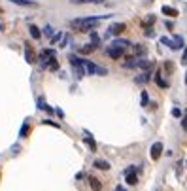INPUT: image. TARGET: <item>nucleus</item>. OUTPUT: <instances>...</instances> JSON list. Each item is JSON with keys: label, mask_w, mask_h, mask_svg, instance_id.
<instances>
[{"label": "nucleus", "mask_w": 187, "mask_h": 191, "mask_svg": "<svg viewBox=\"0 0 187 191\" xmlns=\"http://www.w3.org/2000/svg\"><path fill=\"white\" fill-rule=\"evenodd\" d=\"M110 15H98V17H83V19H74L72 21V29H76V30H80V32H91L95 27H98L100 21H104L108 19Z\"/></svg>", "instance_id": "1"}, {"label": "nucleus", "mask_w": 187, "mask_h": 191, "mask_svg": "<svg viewBox=\"0 0 187 191\" xmlns=\"http://www.w3.org/2000/svg\"><path fill=\"white\" fill-rule=\"evenodd\" d=\"M138 172H140V167H136V165L128 167L125 170V180H127L128 186H136V183H138Z\"/></svg>", "instance_id": "2"}, {"label": "nucleus", "mask_w": 187, "mask_h": 191, "mask_svg": "<svg viewBox=\"0 0 187 191\" xmlns=\"http://www.w3.org/2000/svg\"><path fill=\"white\" fill-rule=\"evenodd\" d=\"M53 57H55V51H53V49H44V51L40 53V57H38L40 66H42V68H47V62L51 61Z\"/></svg>", "instance_id": "3"}, {"label": "nucleus", "mask_w": 187, "mask_h": 191, "mask_svg": "<svg viewBox=\"0 0 187 191\" xmlns=\"http://www.w3.org/2000/svg\"><path fill=\"white\" fill-rule=\"evenodd\" d=\"M127 30V25L125 23H112L108 27V36H119Z\"/></svg>", "instance_id": "4"}, {"label": "nucleus", "mask_w": 187, "mask_h": 191, "mask_svg": "<svg viewBox=\"0 0 187 191\" xmlns=\"http://www.w3.org/2000/svg\"><path fill=\"white\" fill-rule=\"evenodd\" d=\"M108 55H110L112 59H121L125 55V47H119V46H112L108 47Z\"/></svg>", "instance_id": "5"}, {"label": "nucleus", "mask_w": 187, "mask_h": 191, "mask_svg": "<svg viewBox=\"0 0 187 191\" xmlns=\"http://www.w3.org/2000/svg\"><path fill=\"white\" fill-rule=\"evenodd\" d=\"M185 44H183V38L179 36V34H174L172 36V40H170V46L168 47H172V49H182Z\"/></svg>", "instance_id": "6"}, {"label": "nucleus", "mask_w": 187, "mask_h": 191, "mask_svg": "<svg viewBox=\"0 0 187 191\" xmlns=\"http://www.w3.org/2000/svg\"><path fill=\"white\" fill-rule=\"evenodd\" d=\"M25 59H27V62H36V55H34V49H32V46L30 44H25Z\"/></svg>", "instance_id": "7"}, {"label": "nucleus", "mask_w": 187, "mask_h": 191, "mask_svg": "<svg viewBox=\"0 0 187 191\" xmlns=\"http://www.w3.org/2000/svg\"><path fill=\"white\" fill-rule=\"evenodd\" d=\"M161 155H163V144H161V142H155V144L151 146V159L157 161Z\"/></svg>", "instance_id": "8"}, {"label": "nucleus", "mask_w": 187, "mask_h": 191, "mask_svg": "<svg viewBox=\"0 0 187 191\" xmlns=\"http://www.w3.org/2000/svg\"><path fill=\"white\" fill-rule=\"evenodd\" d=\"M155 21H157V15L149 13L147 17H144V19H142V29H151V27L155 25Z\"/></svg>", "instance_id": "9"}, {"label": "nucleus", "mask_w": 187, "mask_h": 191, "mask_svg": "<svg viewBox=\"0 0 187 191\" xmlns=\"http://www.w3.org/2000/svg\"><path fill=\"white\" fill-rule=\"evenodd\" d=\"M97 47H98V46H95L93 42H91V44H85V46H81V47H80V55H91Z\"/></svg>", "instance_id": "10"}, {"label": "nucleus", "mask_w": 187, "mask_h": 191, "mask_svg": "<svg viewBox=\"0 0 187 191\" xmlns=\"http://www.w3.org/2000/svg\"><path fill=\"white\" fill-rule=\"evenodd\" d=\"M153 72V70H144V72L138 76V78H136V81H138V83H146V81H149V80H151V74Z\"/></svg>", "instance_id": "11"}, {"label": "nucleus", "mask_w": 187, "mask_h": 191, "mask_svg": "<svg viewBox=\"0 0 187 191\" xmlns=\"http://www.w3.org/2000/svg\"><path fill=\"white\" fill-rule=\"evenodd\" d=\"M93 167L98 168V170H108V168H110V163L104 161V159H97L95 163H93Z\"/></svg>", "instance_id": "12"}, {"label": "nucleus", "mask_w": 187, "mask_h": 191, "mask_svg": "<svg viewBox=\"0 0 187 191\" xmlns=\"http://www.w3.org/2000/svg\"><path fill=\"white\" fill-rule=\"evenodd\" d=\"M85 68H87V74H98V70H100V66H97L91 61H85Z\"/></svg>", "instance_id": "13"}, {"label": "nucleus", "mask_w": 187, "mask_h": 191, "mask_svg": "<svg viewBox=\"0 0 187 191\" xmlns=\"http://www.w3.org/2000/svg\"><path fill=\"white\" fill-rule=\"evenodd\" d=\"M85 134H87V136L83 138V142H85V144H87V146L91 148V151H97V142H95V140H93V136H91L89 132H85Z\"/></svg>", "instance_id": "14"}, {"label": "nucleus", "mask_w": 187, "mask_h": 191, "mask_svg": "<svg viewBox=\"0 0 187 191\" xmlns=\"http://www.w3.org/2000/svg\"><path fill=\"white\" fill-rule=\"evenodd\" d=\"M161 11L164 13V15H168V17H176L178 15V10L176 8H170V6H163Z\"/></svg>", "instance_id": "15"}, {"label": "nucleus", "mask_w": 187, "mask_h": 191, "mask_svg": "<svg viewBox=\"0 0 187 191\" xmlns=\"http://www.w3.org/2000/svg\"><path fill=\"white\" fill-rule=\"evenodd\" d=\"M153 80H155V83H157V85H159V87H163V89H166V87H168V81H166V80H163L159 72L155 74V78H153Z\"/></svg>", "instance_id": "16"}, {"label": "nucleus", "mask_w": 187, "mask_h": 191, "mask_svg": "<svg viewBox=\"0 0 187 191\" xmlns=\"http://www.w3.org/2000/svg\"><path fill=\"white\" fill-rule=\"evenodd\" d=\"M89 182H91V187L95 189V191H100V189H102V183H100V180H97L95 176H91Z\"/></svg>", "instance_id": "17"}, {"label": "nucleus", "mask_w": 187, "mask_h": 191, "mask_svg": "<svg viewBox=\"0 0 187 191\" xmlns=\"http://www.w3.org/2000/svg\"><path fill=\"white\" fill-rule=\"evenodd\" d=\"M28 30H30V36H32V38H36V40H38V38L42 36L40 29H38V27H36V25H30V27H28Z\"/></svg>", "instance_id": "18"}, {"label": "nucleus", "mask_w": 187, "mask_h": 191, "mask_svg": "<svg viewBox=\"0 0 187 191\" xmlns=\"http://www.w3.org/2000/svg\"><path fill=\"white\" fill-rule=\"evenodd\" d=\"M112 46H119V47H128V46H132L128 40H121V38H117V40H113L112 42Z\"/></svg>", "instance_id": "19"}, {"label": "nucleus", "mask_w": 187, "mask_h": 191, "mask_svg": "<svg viewBox=\"0 0 187 191\" xmlns=\"http://www.w3.org/2000/svg\"><path fill=\"white\" fill-rule=\"evenodd\" d=\"M70 62H72V66H81V65H85V61L80 59V57H76V55H70Z\"/></svg>", "instance_id": "20"}, {"label": "nucleus", "mask_w": 187, "mask_h": 191, "mask_svg": "<svg viewBox=\"0 0 187 191\" xmlns=\"http://www.w3.org/2000/svg\"><path fill=\"white\" fill-rule=\"evenodd\" d=\"M134 55H136V57H142V55H146V47L140 46V44H136V46H134Z\"/></svg>", "instance_id": "21"}, {"label": "nucleus", "mask_w": 187, "mask_h": 191, "mask_svg": "<svg viewBox=\"0 0 187 191\" xmlns=\"http://www.w3.org/2000/svg\"><path fill=\"white\" fill-rule=\"evenodd\" d=\"M140 104H142V106H149V97H147V91H142V95H140Z\"/></svg>", "instance_id": "22"}, {"label": "nucleus", "mask_w": 187, "mask_h": 191, "mask_svg": "<svg viewBox=\"0 0 187 191\" xmlns=\"http://www.w3.org/2000/svg\"><path fill=\"white\" fill-rule=\"evenodd\" d=\"M10 2L17 4V6H36V2H30V0H10Z\"/></svg>", "instance_id": "23"}, {"label": "nucleus", "mask_w": 187, "mask_h": 191, "mask_svg": "<svg viewBox=\"0 0 187 191\" xmlns=\"http://www.w3.org/2000/svg\"><path fill=\"white\" fill-rule=\"evenodd\" d=\"M28 131H30V127H28V123L25 121V123H23V127H21V131H19V136H21V138H25L27 134H28Z\"/></svg>", "instance_id": "24"}, {"label": "nucleus", "mask_w": 187, "mask_h": 191, "mask_svg": "<svg viewBox=\"0 0 187 191\" xmlns=\"http://www.w3.org/2000/svg\"><path fill=\"white\" fill-rule=\"evenodd\" d=\"M47 68H49V70H53V72H55V70H59V61H57V59L53 57L51 61L47 62Z\"/></svg>", "instance_id": "25"}, {"label": "nucleus", "mask_w": 187, "mask_h": 191, "mask_svg": "<svg viewBox=\"0 0 187 191\" xmlns=\"http://www.w3.org/2000/svg\"><path fill=\"white\" fill-rule=\"evenodd\" d=\"M74 4H87V2H93V4H102L106 0H72Z\"/></svg>", "instance_id": "26"}, {"label": "nucleus", "mask_w": 187, "mask_h": 191, "mask_svg": "<svg viewBox=\"0 0 187 191\" xmlns=\"http://www.w3.org/2000/svg\"><path fill=\"white\" fill-rule=\"evenodd\" d=\"M89 34H91V42H93L95 46H98V44H100V36L97 34V30H91Z\"/></svg>", "instance_id": "27"}, {"label": "nucleus", "mask_w": 187, "mask_h": 191, "mask_svg": "<svg viewBox=\"0 0 187 191\" xmlns=\"http://www.w3.org/2000/svg\"><path fill=\"white\" fill-rule=\"evenodd\" d=\"M38 108H40V110H46V112H53V110L49 108V106H47L44 100H42V98H38Z\"/></svg>", "instance_id": "28"}, {"label": "nucleus", "mask_w": 187, "mask_h": 191, "mask_svg": "<svg viewBox=\"0 0 187 191\" xmlns=\"http://www.w3.org/2000/svg\"><path fill=\"white\" fill-rule=\"evenodd\" d=\"M164 70H166V74H172V72H174V65H172L170 61H166V62H164Z\"/></svg>", "instance_id": "29"}, {"label": "nucleus", "mask_w": 187, "mask_h": 191, "mask_svg": "<svg viewBox=\"0 0 187 191\" xmlns=\"http://www.w3.org/2000/svg\"><path fill=\"white\" fill-rule=\"evenodd\" d=\"M44 34H46V36H49V38H51V36H53V27H51V25H47L46 29H44Z\"/></svg>", "instance_id": "30"}, {"label": "nucleus", "mask_w": 187, "mask_h": 191, "mask_svg": "<svg viewBox=\"0 0 187 191\" xmlns=\"http://www.w3.org/2000/svg\"><path fill=\"white\" fill-rule=\"evenodd\" d=\"M144 30H146L144 34H146L147 38H153V36H155V32H153V27H151V29H144Z\"/></svg>", "instance_id": "31"}, {"label": "nucleus", "mask_w": 187, "mask_h": 191, "mask_svg": "<svg viewBox=\"0 0 187 191\" xmlns=\"http://www.w3.org/2000/svg\"><path fill=\"white\" fill-rule=\"evenodd\" d=\"M44 125H51V127H57V129H59V123H55V121H51V119H44V121H42Z\"/></svg>", "instance_id": "32"}, {"label": "nucleus", "mask_w": 187, "mask_h": 191, "mask_svg": "<svg viewBox=\"0 0 187 191\" xmlns=\"http://www.w3.org/2000/svg\"><path fill=\"white\" fill-rule=\"evenodd\" d=\"M182 127H183V129H187V112L183 114V119H182Z\"/></svg>", "instance_id": "33"}, {"label": "nucleus", "mask_w": 187, "mask_h": 191, "mask_svg": "<svg viewBox=\"0 0 187 191\" xmlns=\"http://www.w3.org/2000/svg\"><path fill=\"white\" fill-rule=\"evenodd\" d=\"M161 44H164V46H170V38L163 36V38H161Z\"/></svg>", "instance_id": "34"}, {"label": "nucleus", "mask_w": 187, "mask_h": 191, "mask_svg": "<svg viewBox=\"0 0 187 191\" xmlns=\"http://www.w3.org/2000/svg\"><path fill=\"white\" fill-rule=\"evenodd\" d=\"M172 116H174V117H179V116H182V112H179L178 108H174V110H172Z\"/></svg>", "instance_id": "35"}, {"label": "nucleus", "mask_w": 187, "mask_h": 191, "mask_svg": "<svg viewBox=\"0 0 187 191\" xmlns=\"http://www.w3.org/2000/svg\"><path fill=\"white\" fill-rule=\"evenodd\" d=\"M182 62H183V65H187V49H185V51H183V57H182Z\"/></svg>", "instance_id": "36"}, {"label": "nucleus", "mask_w": 187, "mask_h": 191, "mask_svg": "<svg viewBox=\"0 0 187 191\" xmlns=\"http://www.w3.org/2000/svg\"><path fill=\"white\" fill-rule=\"evenodd\" d=\"M166 29H168V30L174 29V23H172V21H166Z\"/></svg>", "instance_id": "37"}, {"label": "nucleus", "mask_w": 187, "mask_h": 191, "mask_svg": "<svg viewBox=\"0 0 187 191\" xmlns=\"http://www.w3.org/2000/svg\"><path fill=\"white\" fill-rule=\"evenodd\" d=\"M68 42H70V36H66V38H64V40H62V44H61V47H64V46H66V44H68Z\"/></svg>", "instance_id": "38"}, {"label": "nucleus", "mask_w": 187, "mask_h": 191, "mask_svg": "<svg viewBox=\"0 0 187 191\" xmlns=\"http://www.w3.org/2000/svg\"><path fill=\"white\" fill-rule=\"evenodd\" d=\"M59 38H61V34H55V36H53V40H51V44H55V42L59 40Z\"/></svg>", "instance_id": "39"}, {"label": "nucleus", "mask_w": 187, "mask_h": 191, "mask_svg": "<svg viewBox=\"0 0 187 191\" xmlns=\"http://www.w3.org/2000/svg\"><path fill=\"white\" fill-rule=\"evenodd\" d=\"M116 191H127V189H125V187H121V186H117V187H116Z\"/></svg>", "instance_id": "40"}, {"label": "nucleus", "mask_w": 187, "mask_h": 191, "mask_svg": "<svg viewBox=\"0 0 187 191\" xmlns=\"http://www.w3.org/2000/svg\"><path fill=\"white\" fill-rule=\"evenodd\" d=\"M185 85H187V74H185Z\"/></svg>", "instance_id": "41"}, {"label": "nucleus", "mask_w": 187, "mask_h": 191, "mask_svg": "<svg viewBox=\"0 0 187 191\" xmlns=\"http://www.w3.org/2000/svg\"><path fill=\"white\" fill-rule=\"evenodd\" d=\"M2 29H4V27H2V23H0V30H2Z\"/></svg>", "instance_id": "42"}, {"label": "nucleus", "mask_w": 187, "mask_h": 191, "mask_svg": "<svg viewBox=\"0 0 187 191\" xmlns=\"http://www.w3.org/2000/svg\"><path fill=\"white\" fill-rule=\"evenodd\" d=\"M0 11H2V10H0Z\"/></svg>", "instance_id": "43"}]
</instances>
